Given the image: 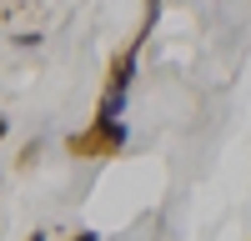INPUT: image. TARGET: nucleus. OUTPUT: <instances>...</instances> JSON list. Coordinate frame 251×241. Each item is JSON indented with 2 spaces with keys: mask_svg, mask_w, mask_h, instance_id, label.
<instances>
[{
  "mask_svg": "<svg viewBox=\"0 0 251 241\" xmlns=\"http://www.w3.org/2000/svg\"><path fill=\"white\" fill-rule=\"evenodd\" d=\"M121 141H126V126L116 120V96H106V111H100L96 131H91V136H75V141H71V151H75V156H91V151L121 146Z\"/></svg>",
  "mask_w": 251,
  "mask_h": 241,
  "instance_id": "obj_1",
  "label": "nucleus"
},
{
  "mask_svg": "<svg viewBox=\"0 0 251 241\" xmlns=\"http://www.w3.org/2000/svg\"><path fill=\"white\" fill-rule=\"evenodd\" d=\"M71 241H96V236H91V231H75V236H71Z\"/></svg>",
  "mask_w": 251,
  "mask_h": 241,
  "instance_id": "obj_2",
  "label": "nucleus"
},
{
  "mask_svg": "<svg viewBox=\"0 0 251 241\" xmlns=\"http://www.w3.org/2000/svg\"><path fill=\"white\" fill-rule=\"evenodd\" d=\"M35 241H46V236H35Z\"/></svg>",
  "mask_w": 251,
  "mask_h": 241,
  "instance_id": "obj_3",
  "label": "nucleus"
}]
</instances>
